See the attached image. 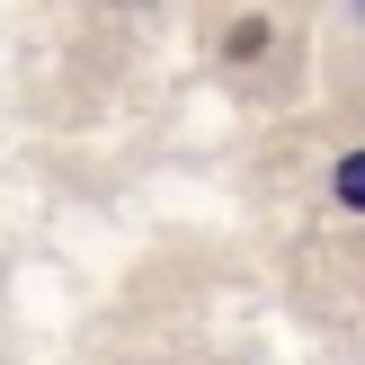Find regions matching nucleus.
Instances as JSON below:
<instances>
[{
    "instance_id": "nucleus-1",
    "label": "nucleus",
    "mask_w": 365,
    "mask_h": 365,
    "mask_svg": "<svg viewBox=\"0 0 365 365\" xmlns=\"http://www.w3.org/2000/svg\"><path fill=\"white\" fill-rule=\"evenodd\" d=\"M339 196H348V205H365V152H356V160H339Z\"/></svg>"
}]
</instances>
